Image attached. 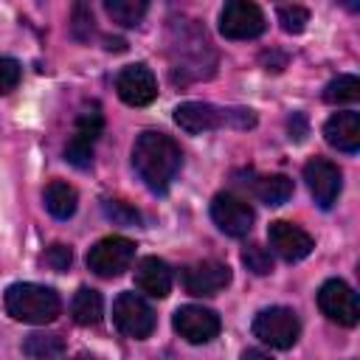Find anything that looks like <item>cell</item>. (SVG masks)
Here are the masks:
<instances>
[{"label":"cell","instance_id":"obj_20","mask_svg":"<svg viewBox=\"0 0 360 360\" xmlns=\"http://www.w3.org/2000/svg\"><path fill=\"white\" fill-rule=\"evenodd\" d=\"M70 312H73V321L79 326H96L104 318V298H101V292L93 290V287H79L73 301H70Z\"/></svg>","mask_w":360,"mask_h":360},{"label":"cell","instance_id":"obj_27","mask_svg":"<svg viewBox=\"0 0 360 360\" xmlns=\"http://www.w3.org/2000/svg\"><path fill=\"white\" fill-rule=\"evenodd\" d=\"M278 22L287 34H301L309 22V11L304 6H281L278 8Z\"/></svg>","mask_w":360,"mask_h":360},{"label":"cell","instance_id":"obj_18","mask_svg":"<svg viewBox=\"0 0 360 360\" xmlns=\"http://www.w3.org/2000/svg\"><path fill=\"white\" fill-rule=\"evenodd\" d=\"M172 267L158 256H143L135 267V287L149 298H166L172 292Z\"/></svg>","mask_w":360,"mask_h":360},{"label":"cell","instance_id":"obj_29","mask_svg":"<svg viewBox=\"0 0 360 360\" xmlns=\"http://www.w3.org/2000/svg\"><path fill=\"white\" fill-rule=\"evenodd\" d=\"M22 79V68L14 56H0V93H11Z\"/></svg>","mask_w":360,"mask_h":360},{"label":"cell","instance_id":"obj_8","mask_svg":"<svg viewBox=\"0 0 360 360\" xmlns=\"http://www.w3.org/2000/svg\"><path fill=\"white\" fill-rule=\"evenodd\" d=\"M267 28L264 11L248 0H228L219 11V34L225 39H256Z\"/></svg>","mask_w":360,"mask_h":360},{"label":"cell","instance_id":"obj_12","mask_svg":"<svg viewBox=\"0 0 360 360\" xmlns=\"http://www.w3.org/2000/svg\"><path fill=\"white\" fill-rule=\"evenodd\" d=\"M233 273L225 262H217V259H202V262H191L180 270V281L186 287L188 295H217L222 292L228 284H231Z\"/></svg>","mask_w":360,"mask_h":360},{"label":"cell","instance_id":"obj_25","mask_svg":"<svg viewBox=\"0 0 360 360\" xmlns=\"http://www.w3.org/2000/svg\"><path fill=\"white\" fill-rule=\"evenodd\" d=\"M70 34L79 42H90V37L96 34V20L87 3H76L70 11Z\"/></svg>","mask_w":360,"mask_h":360},{"label":"cell","instance_id":"obj_11","mask_svg":"<svg viewBox=\"0 0 360 360\" xmlns=\"http://www.w3.org/2000/svg\"><path fill=\"white\" fill-rule=\"evenodd\" d=\"M211 219L222 233H228L233 239H242V236L250 233L256 214L242 197H236L231 191H219L211 200Z\"/></svg>","mask_w":360,"mask_h":360},{"label":"cell","instance_id":"obj_6","mask_svg":"<svg viewBox=\"0 0 360 360\" xmlns=\"http://www.w3.org/2000/svg\"><path fill=\"white\" fill-rule=\"evenodd\" d=\"M135 262V242L127 236H104L87 250V267L101 278H118Z\"/></svg>","mask_w":360,"mask_h":360},{"label":"cell","instance_id":"obj_7","mask_svg":"<svg viewBox=\"0 0 360 360\" xmlns=\"http://www.w3.org/2000/svg\"><path fill=\"white\" fill-rule=\"evenodd\" d=\"M101 129H104V115H101L98 104H90L87 110H82L76 118L73 138L65 143V160L76 169H87L93 163V146H96Z\"/></svg>","mask_w":360,"mask_h":360},{"label":"cell","instance_id":"obj_33","mask_svg":"<svg viewBox=\"0 0 360 360\" xmlns=\"http://www.w3.org/2000/svg\"><path fill=\"white\" fill-rule=\"evenodd\" d=\"M104 42H107V45H104L107 51H124V48H127V42L118 39V37H104Z\"/></svg>","mask_w":360,"mask_h":360},{"label":"cell","instance_id":"obj_28","mask_svg":"<svg viewBox=\"0 0 360 360\" xmlns=\"http://www.w3.org/2000/svg\"><path fill=\"white\" fill-rule=\"evenodd\" d=\"M104 217L112 219L115 225H138L141 222L138 208H132L121 200H104Z\"/></svg>","mask_w":360,"mask_h":360},{"label":"cell","instance_id":"obj_16","mask_svg":"<svg viewBox=\"0 0 360 360\" xmlns=\"http://www.w3.org/2000/svg\"><path fill=\"white\" fill-rule=\"evenodd\" d=\"M174 124L188 135H200V132L222 127L225 124V110H219L208 101H183V104L174 107Z\"/></svg>","mask_w":360,"mask_h":360},{"label":"cell","instance_id":"obj_31","mask_svg":"<svg viewBox=\"0 0 360 360\" xmlns=\"http://www.w3.org/2000/svg\"><path fill=\"white\" fill-rule=\"evenodd\" d=\"M287 129H290V141H304L307 138V132H309V124H307V115L304 112H292L290 118H287Z\"/></svg>","mask_w":360,"mask_h":360},{"label":"cell","instance_id":"obj_19","mask_svg":"<svg viewBox=\"0 0 360 360\" xmlns=\"http://www.w3.org/2000/svg\"><path fill=\"white\" fill-rule=\"evenodd\" d=\"M42 200H45L48 214L56 217V219H70V217L76 214V208H79V194H76V188H73L70 183H65V180L48 183Z\"/></svg>","mask_w":360,"mask_h":360},{"label":"cell","instance_id":"obj_32","mask_svg":"<svg viewBox=\"0 0 360 360\" xmlns=\"http://www.w3.org/2000/svg\"><path fill=\"white\" fill-rule=\"evenodd\" d=\"M239 360H273V357L267 352H262V349H245Z\"/></svg>","mask_w":360,"mask_h":360},{"label":"cell","instance_id":"obj_13","mask_svg":"<svg viewBox=\"0 0 360 360\" xmlns=\"http://www.w3.org/2000/svg\"><path fill=\"white\" fill-rule=\"evenodd\" d=\"M304 180H307V188H309L312 200H315L318 208H323V211H329V208L338 202L340 191H343V172H340L332 160H326V158H312V160H307V166H304Z\"/></svg>","mask_w":360,"mask_h":360},{"label":"cell","instance_id":"obj_5","mask_svg":"<svg viewBox=\"0 0 360 360\" xmlns=\"http://www.w3.org/2000/svg\"><path fill=\"white\" fill-rule=\"evenodd\" d=\"M112 323L121 335L132 338V340H143L155 332V309L149 307V301L138 292H118V298L112 301Z\"/></svg>","mask_w":360,"mask_h":360},{"label":"cell","instance_id":"obj_1","mask_svg":"<svg viewBox=\"0 0 360 360\" xmlns=\"http://www.w3.org/2000/svg\"><path fill=\"white\" fill-rule=\"evenodd\" d=\"M183 166L180 143L160 132V129H143L132 143V169L143 180V186L155 194H166L172 180L177 177Z\"/></svg>","mask_w":360,"mask_h":360},{"label":"cell","instance_id":"obj_22","mask_svg":"<svg viewBox=\"0 0 360 360\" xmlns=\"http://www.w3.org/2000/svg\"><path fill=\"white\" fill-rule=\"evenodd\" d=\"M22 354L31 360H53L65 354V338L56 332H31L22 340Z\"/></svg>","mask_w":360,"mask_h":360},{"label":"cell","instance_id":"obj_2","mask_svg":"<svg viewBox=\"0 0 360 360\" xmlns=\"http://www.w3.org/2000/svg\"><path fill=\"white\" fill-rule=\"evenodd\" d=\"M169 56H172V79L177 84L194 82V79H208L214 73L217 53L200 25L194 20L188 22H174L172 37H169Z\"/></svg>","mask_w":360,"mask_h":360},{"label":"cell","instance_id":"obj_14","mask_svg":"<svg viewBox=\"0 0 360 360\" xmlns=\"http://www.w3.org/2000/svg\"><path fill=\"white\" fill-rule=\"evenodd\" d=\"M115 93L129 107H146L158 98V79L149 65L135 62L118 70L115 76Z\"/></svg>","mask_w":360,"mask_h":360},{"label":"cell","instance_id":"obj_3","mask_svg":"<svg viewBox=\"0 0 360 360\" xmlns=\"http://www.w3.org/2000/svg\"><path fill=\"white\" fill-rule=\"evenodd\" d=\"M6 312L20 321V323H34V326H45L51 321L59 318L62 312V301L59 292L53 287L45 284H34V281H17L6 290L3 295Z\"/></svg>","mask_w":360,"mask_h":360},{"label":"cell","instance_id":"obj_10","mask_svg":"<svg viewBox=\"0 0 360 360\" xmlns=\"http://www.w3.org/2000/svg\"><path fill=\"white\" fill-rule=\"evenodd\" d=\"M318 309L340 323V326H357L360 321V307H357V295L354 290L343 281V278H326L318 290Z\"/></svg>","mask_w":360,"mask_h":360},{"label":"cell","instance_id":"obj_9","mask_svg":"<svg viewBox=\"0 0 360 360\" xmlns=\"http://www.w3.org/2000/svg\"><path fill=\"white\" fill-rule=\"evenodd\" d=\"M172 326L174 332L186 340V343H194V346H202V343H211L219 329H222V321L214 309L208 307H200V304H186V307H177L174 315H172Z\"/></svg>","mask_w":360,"mask_h":360},{"label":"cell","instance_id":"obj_23","mask_svg":"<svg viewBox=\"0 0 360 360\" xmlns=\"http://www.w3.org/2000/svg\"><path fill=\"white\" fill-rule=\"evenodd\" d=\"M146 8H149L146 0H104V11L118 25H127V28H135L143 20Z\"/></svg>","mask_w":360,"mask_h":360},{"label":"cell","instance_id":"obj_4","mask_svg":"<svg viewBox=\"0 0 360 360\" xmlns=\"http://www.w3.org/2000/svg\"><path fill=\"white\" fill-rule=\"evenodd\" d=\"M253 335L273 349H292L301 338V321L290 307H267L253 318Z\"/></svg>","mask_w":360,"mask_h":360},{"label":"cell","instance_id":"obj_26","mask_svg":"<svg viewBox=\"0 0 360 360\" xmlns=\"http://www.w3.org/2000/svg\"><path fill=\"white\" fill-rule=\"evenodd\" d=\"M242 264H245L250 273H256V276L273 273V256H270V250L262 248V245H248V248L242 250Z\"/></svg>","mask_w":360,"mask_h":360},{"label":"cell","instance_id":"obj_17","mask_svg":"<svg viewBox=\"0 0 360 360\" xmlns=\"http://www.w3.org/2000/svg\"><path fill=\"white\" fill-rule=\"evenodd\" d=\"M323 138H326V143L332 149L354 155L360 149V112L343 110V112H335L332 118H326Z\"/></svg>","mask_w":360,"mask_h":360},{"label":"cell","instance_id":"obj_30","mask_svg":"<svg viewBox=\"0 0 360 360\" xmlns=\"http://www.w3.org/2000/svg\"><path fill=\"white\" fill-rule=\"evenodd\" d=\"M42 262H45L51 270L65 273V270L70 267V262H73V250H70L68 245H51V248L42 253Z\"/></svg>","mask_w":360,"mask_h":360},{"label":"cell","instance_id":"obj_21","mask_svg":"<svg viewBox=\"0 0 360 360\" xmlns=\"http://www.w3.org/2000/svg\"><path fill=\"white\" fill-rule=\"evenodd\" d=\"M250 188H253V194L264 205H284L292 197V191H295V186H292V180L287 174H264V177H256L250 183Z\"/></svg>","mask_w":360,"mask_h":360},{"label":"cell","instance_id":"obj_24","mask_svg":"<svg viewBox=\"0 0 360 360\" xmlns=\"http://www.w3.org/2000/svg\"><path fill=\"white\" fill-rule=\"evenodd\" d=\"M360 98V79L352 76V73H343L338 79H332L326 87H323V101L326 104H354Z\"/></svg>","mask_w":360,"mask_h":360},{"label":"cell","instance_id":"obj_34","mask_svg":"<svg viewBox=\"0 0 360 360\" xmlns=\"http://www.w3.org/2000/svg\"><path fill=\"white\" fill-rule=\"evenodd\" d=\"M76 360H93V357H87V354H79V357H76Z\"/></svg>","mask_w":360,"mask_h":360},{"label":"cell","instance_id":"obj_15","mask_svg":"<svg viewBox=\"0 0 360 360\" xmlns=\"http://www.w3.org/2000/svg\"><path fill=\"white\" fill-rule=\"evenodd\" d=\"M267 239H270V250H273L278 259H284V262H301V259H307V256L312 253V248H315V239H312L304 228H298V225H292V222H287V219L270 222Z\"/></svg>","mask_w":360,"mask_h":360}]
</instances>
